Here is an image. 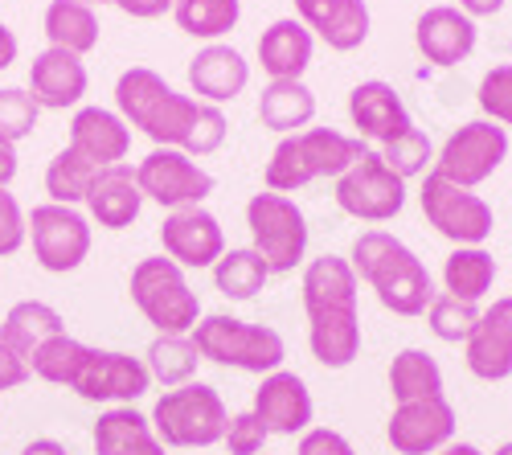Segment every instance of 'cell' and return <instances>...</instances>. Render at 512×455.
<instances>
[{"mask_svg": "<svg viewBox=\"0 0 512 455\" xmlns=\"http://www.w3.org/2000/svg\"><path fill=\"white\" fill-rule=\"evenodd\" d=\"M29 238V218L21 214V205L9 189H0V259L17 255Z\"/></svg>", "mask_w": 512, "mask_h": 455, "instance_id": "45", "label": "cell"}, {"mask_svg": "<svg viewBox=\"0 0 512 455\" xmlns=\"http://www.w3.org/2000/svg\"><path fill=\"white\" fill-rule=\"evenodd\" d=\"M439 455H484V451H480L476 443H455V439H451V443H447Z\"/></svg>", "mask_w": 512, "mask_h": 455, "instance_id": "53", "label": "cell"}, {"mask_svg": "<svg viewBox=\"0 0 512 455\" xmlns=\"http://www.w3.org/2000/svg\"><path fill=\"white\" fill-rule=\"evenodd\" d=\"M21 455H70V451L58 439H33V443L21 447Z\"/></svg>", "mask_w": 512, "mask_h": 455, "instance_id": "52", "label": "cell"}, {"mask_svg": "<svg viewBox=\"0 0 512 455\" xmlns=\"http://www.w3.org/2000/svg\"><path fill=\"white\" fill-rule=\"evenodd\" d=\"M259 62L275 78H300L312 66V29L300 17H283L259 37Z\"/></svg>", "mask_w": 512, "mask_h": 455, "instance_id": "27", "label": "cell"}, {"mask_svg": "<svg viewBox=\"0 0 512 455\" xmlns=\"http://www.w3.org/2000/svg\"><path fill=\"white\" fill-rule=\"evenodd\" d=\"M132 304L144 312V320L160 337H189L201 320V300L189 287L185 271L168 259H140L132 271Z\"/></svg>", "mask_w": 512, "mask_h": 455, "instance_id": "5", "label": "cell"}, {"mask_svg": "<svg viewBox=\"0 0 512 455\" xmlns=\"http://www.w3.org/2000/svg\"><path fill=\"white\" fill-rule=\"evenodd\" d=\"M496 283V259L484 246H455L443 263V292L463 300V304H480Z\"/></svg>", "mask_w": 512, "mask_h": 455, "instance_id": "31", "label": "cell"}, {"mask_svg": "<svg viewBox=\"0 0 512 455\" xmlns=\"http://www.w3.org/2000/svg\"><path fill=\"white\" fill-rule=\"evenodd\" d=\"M426 324H431V333L439 341L459 345V341L472 337V328L480 324V308L476 304H463V300H455L447 292H439L431 300V308H426Z\"/></svg>", "mask_w": 512, "mask_h": 455, "instance_id": "39", "label": "cell"}, {"mask_svg": "<svg viewBox=\"0 0 512 455\" xmlns=\"http://www.w3.org/2000/svg\"><path fill=\"white\" fill-rule=\"evenodd\" d=\"M152 386L148 365L132 353H115V349H91L87 365H82L78 382L70 386L78 398L87 402H107V406H132L144 398Z\"/></svg>", "mask_w": 512, "mask_h": 455, "instance_id": "13", "label": "cell"}, {"mask_svg": "<svg viewBox=\"0 0 512 455\" xmlns=\"http://www.w3.org/2000/svg\"><path fill=\"white\" fill-rule=\"evenodd\" d=\"M353 271L357 279H365L381 308H390L394 316H422L431 308L435 292V279L426 271V263L410 251V246L386 230H365L353 242Z\"/></svg>", "mask_w": 512, "mask_h": 455, "instance_id": "1", "label": "cell"}, {"mask_svg": "<svg viewBox=\"0 0 512 455\" xmlns=\"http://www.w3.org/2000/svg\"><path fill=\"white\" fill-rule=\"evenodd\" d=\"M189 337H193L201 361L242 369V374H263L267 378L287 357V345H283V337L275 333V328L250 324V320H238V316H226V312L201 316Z\"/></svg>", "mask_w": 512, "mask_h": 455, "instance_id": "4", "label": "cell"}, {"mask_svg": "<svg viewBox=\"0 0 512 455\" xmlns=\"http://www.w3.org/2000/svg\"><path fill=\"white\" fill-rule=\"evenodd\" d=\"M418 201H422L426 222H431L443 238H451L455 246H484L488 234H492V226H496L492 205H488L480 193L451 185V181L439 177L435 169L422 177Z\"/></svg>", "mask_w": 512, "mask_h": 455, "instance_id": "8", "label": "cell"}, {"mask_svg": "<svg viewBox=\"0 0 512 455\" xmlns=\"http://www.w3.org/2000/svg\"><path fill=\"white\" fill-rule=\"evenodd\" d=\"M295 13L300 21L324 37L332 50L349 54L369 37V9L365 0H295Z\"/></svg>", "mask_w": 512, "mask_h": 455, "instance_id": "22", "label": "cell"}, {"mask_svg": "<svg viewBox=\"0 0 512 455\" xmlns=\"http://www.w3.org/2000/svg\"><path fill=\"white\" fill-rule=\"evenodd\" d=\"M381 160H386L402 181H410V177H422L426 173V164L435 160V148H431V140H426V132L410 128L406 136H398L394 144L381 148Z\"/></svg>", "mask_w": 512, "mask_h": 455, "instance_id": "40", "label": "cell"}, {"mask_svg": "<svg viewBox=\"0 0 512 455\" xmlns=\"http://www.w3.org/2000/svg\"><path fill=\"white\" fill-rule=\"evenodd\" d=\"M492 455H512V443H500V447H496Z\"/></svg>", "mask_w": 512, "mask_h": 455, "instance_id": "54", "label": "cell"}, {"mask_svg": "<svg viewBox=\"0 0 512 455\" xmlns=\"http://www.w3.org/2000/svg\"><path fill=\"white\" fill-rule=\"evenodd\" d=\"M390 394L394 402H418V398H439L443 394V369L431 353L402 349L390 365Z\"/></svg>", "mask_w": 512, "mask_h": 455, "instance_id": "33", "label": "cell"}, {"mask_svg": "<svg viewBox=\"0 0 512 455\" xmlns=\"http://www.w3.org/2000/svg\"><path fill=\"white\" fill-rule=\"evenodd\" d=\"M357 271L349 259H336V255H320L304 267V312H316V308H357Z\"/></svg>", "mask_w": 512, "mask_h": 455, "instance_id": "28", "label": "cell"}, {"mask_svg": "<svg viewBox=\"0 0 512 455\" xmlns=\"http://www.w3.org/2000/svg\"><path fill=\"white\" fill-rule=\"evenodd\" d=\"M46 37L54 50L66 54H91L99 46V17L87 0H50L46 9Z\"/></svg>", "mask_w": 512, "mask_h": 455, "instance_id": "30", "label": "cell"}, {"mask_svg": "<svg viewBox=\"0 0 512 455\" xmlns=\"http://www.w3.org/2000/svg\"><path fill=\"white\" fill-rule=\"evenodd\" d=\"M271 267L259 259L254 246H242V251H226L218 263H213V287L226 300H254L267 287Z\"/></svg>", "mask_w": 512, "mask_h": 455, "instance_id": "34", "label": "cell"}, {"mask_svg": "<svg viewBox=\"0 0 512 455\" xmlns=\"http://www.w3.org/2000/svg\"><path fill=\"white\" fill-rule=\"evenodd\" d=\"M29 95H33L37 107L66 111L87 95V66H82L78 54H66V50H54V46L41 50L29 66Z\"/></svg>", "mask_w": 512, "mask_h": 455, "instance_id": "21", "label": "cell"}, {"mask_svg": "<svg viewBox=\"0 0 512 455\" xmlns=\"http://www.w3.org/2000/svg\"><path fill=\"white\" fill-rule=\"evenodd\" d=\"M254 415H259V423L271 435H304L316 415L308 382L300 374L275 369V374H267L263 386L254 390Z\"/></svg>", "mask_w": 512, "mask_h": 455, "instance_id": "17", "label": "cell"}, {"mask_svg": "<svg viewBox=\"0 0 512 455\" xmlns=\"http://www.w3.org/2000/svg\"><path fill=\"white\" fill-rule=\"evenodd\" d=\"M17 62V33L0 21V70H9Z\"/></svg>", "mask_w": 512, "mask_h": 455, "instance_id": "50", "label": "cell"}, {"mask_svg": "<svg viewBox=\"0 0 512 455\" xmlns=\"http://www.w3.org/2000/svg\"><path fill=\"white\" fill-rule=\"evenodd\" d=\"M136 181H140L144 201L152 197L156 205H164L168 214L189 210V205H201L213 193V177L181 148H152L136 164Z\"/></svg>", "mask_w": 512, "mask_h": 455, "instance_id": "11", "label": "cell"}, {"mask_svg": "<svg viewBox=\"0 0 512 455\" xmlns=\"http://www.w3.org/2000/svg\"><path fill=\"white\" fill-rule=\"evenodd\" d=\"M87 357H91V345H82V341L62 333V337L46 341L33 353L29 369L41 382H50V386H74L78 374H82V365H87Z\"/></svg>", "mask_w": 512, "mask_h": 455, "instance_id": "36", "label": "cell"}, {"mask_svg": "<svg viewBox=\"0 0 512 455\" xmlns=\"http://www.w3.org/2000/svg\"><path fill=\"white\" fill-rule=\"evenodd\" d=\"M70 148L87 156L95 169H107V164H119L132 148V132H127L123 115L107 111V107H82L70 119Z\"/></svg>", "mask_w": 512, "mask_h": 455, "instance_id": "23", "label": "cell"}, {"mask_svg": "<svg viewBox=\"0 0 512 455\" xmlns=\"http://www.w3.org/2000/svg\"><path fill=\"white\" fill-rule=\"evenodd\" d=\"M504 156H508V132L492 119H472L447 136L435 160V173L459 189H476L500 169Z\"/></svg>", "mask_w": 512, "mask_h": 455, "instance_id": "10", "label": "cell"}, {"mask_svg": "<svg viewBox=\"0 0 512 455\" xmlns=\"http://www.w3.org/2000/svg\"><path fill=\"white\" fill-rule=\"evenodd\" d=\"M17 177V144L0 140V189H9Z\"/></svg>", "mask_w": 512, "mask_h": 455, "instance_id": "49", "label": "cell"}, {"mask_svg": "<svg viewBox=\"0 0 512 455\" xmlns=\"http://www.w3.org/2000/svg\"><path fill=\"white\" fill-rule=\"evenodd\" d=\"M87 210L103 230H127L140 218L144 193H140L132 164L119 160V164H107V169L95 173V181L87 189Z\"/></svg>", "mask_w": 512, "mask_h": 455, "instance_id": "19", "label": "cell"}, {"mask_svg": "<svg viewBox=\"0 0 512 455\" xmlns=\"http://www.w3.org/2000/svg\"><path fill=\"white\" fill-rule=\"evenodd\" d=\"M250 82V66L238 50L230 46H205L193 62H189V87L205 99V103H226V99H238Z\"/></svg>", "mask_w": 512, "mask_h": 455, "instance_id": "25", "label": "cell"}, {"mask_svg": "<svg viewBox=\"0 0 512 455\" xmlns=\"http://www.w3.org/2000/svg\"><path fill=\"white\" fill-rule=\"evenodd\" d=\"M0 333L9 337V345H13L25 361H33V353H37L41 345H46V341L62 337L66 328H62L58 308L41 304V300H21V304H13V308H9L5 324H0Z\"/></svg>", "mask_w": 512, "mask_h": 455, "instance_id": "32", "label": "cell"}, {"mask_svg": "<svg viewBox=\"0 0 512 455\" xmlns=\"http://www.w3.org/2000/svg\"><path fill=\"white\" fill-rule=\"evenodd\" d=\"M115 107H119L127 128H140L156 148H185L193 119L201 115L197 99L173 91L148 66H132V70L119 74V82H115Z\"/></svg>", "mask_w": 512, "mask_h": 455, "instance_id": "2", "label": "cell"}, {"mask_svg": "<svg viewBox=\"0 0 512 455\" xmlns=\"http://www.w3.org/2000/svg\"><path fill=\"white\" fill-rule=\"evenodd\" d=\"M37 115H41V107L33 103L29 91H21V87H5V91H0V140L17 144V140L33 136Z\"/></svg>", "mask_w": 512, "mask_h": 455, "instance_id": "41", "label": "cell"}, {"mask_svg": "<svg viewBox=\"0 0 512 455\" xmlns=\"http://www.w3.org/2000/svg\"><path fill=\"white\" fill-rule=\"evenodd\" d=\"M87 5H111V0H87Z\"/></svg>", "mask_w": 512, "mask_h": 455, "instance_id": "55", "label": "cell"}, {"mask_svg": "<svg viewBox=\"0 0 512 455\" xmlns=\"http://www.w3.org/2000/svg\"><path fill=\"white\" fill-rule=\"evenodd\" d=\"M29 242H33V259L41 267L66 275V271H78L82 259L91 255V222L74 205H54V201L33 205Z\"/></svg>", "mask_w": 512, "mask_h": 455, "instance_id": "12", "label": "cell"}, {"mask_svg": "<svg viewBox=\"0 0 512 455\" xmlns=\"http://www.w3.org/2000/svg\"><path fill=\"white\" fill-rule=\"evenodd\" d=\"M160 242H164V255L173 259L181 271L185 267H209L226 255V234L222 222L213 218L205 205H189V210H173L160 226Z\"/></svg>", "mask_w": 512, "mask_h": 455, "instance_id": "15", "label": "cell"}, {"mask_svg": "<svg viewBox=\"0 0 512 455\" xmlns=\"http://www.w3.org/2000/svg\"><path fill=\"white\" fill-rule=\"evenodd\" d=\"M369 148L345 132H332V128H308V132H295L283 136L267 160V189L271 193H295L312 185L316 177H345L353 164L365 156Z\"/></svg>", "mask_w": 512, "mask_h": 455, "instance_id": "3", "label": "cell"}, {"mask_svg": "<svg viewBox=\"0 0 512 455\" xmlns=\"http://www.w3.org/2000/svg\"><path fill=\"white\" fill-rule=\"evenodd\" d=\"M95 455H164V443L152 431V419L136 406H111L95 423Z\"/></svg>", "mask_w": 512, "mask_h": 455, "instance_id": "26", "label": "cell"}, {"mask_svg": "<svg viewBox=\"0 0 512 455\" xmlns=\"http://www.w3.org/2000/svg\"><path fill=\"white\" fill-rule=\"evenodd\" d=\"M226 132H230V123L222 115V107H213V103H201V115L193 119V128H189V140L181 152L189 156H209V152H218L226 144Z\"/></svg>", "mask_w": 512, "mask_h": 455, "instance_id": "42", "label": "cell"}, {"mask_svg": "<svg viewBox=\"0 0 512 455\" xmlns=\"http://www.w3.org/2000/svg\"><path fill=\"white\" fill-rule=\"evenodd\" d=\"M459 9H463L467 17H492V13L504 9V0H459Z\"/></svg>", "mask_w": 512, "mask_h": 455, "instance_id": "51", "label": "cell"}, {"mask_svg": "<svg viewBox=\"0 0 512 455\" xmlns=\"http://www.w3.org/2000/svg\"><path fill=\"white\" fill-rule=\"evenodd\" d=\"M267 439H271V431L259 423V415H254V410L230 415L226 435H222V443H226V451H230V455H263Z\"/></svg>", "mask_w": 512, "mask_h": 455, "instance_id": "43", "label": "cell"}, {"mask_svg": "<svg viewBox=\"0 0 512 455\" xmlns=\"http://www.w3.org/2000/svg\"><path fill=\"white\" fill-rule=\"evenodd\" d=\"M295 455H357L353 443L332 431V427H308L300 435V447H295Z\"/></svg>", "mask_w": 512, "mask_h": 455, "instance_id": "46", "label": "cell"}, {"mask_svg": "<svg viewBox=\"0 0 512 455\" xmlns=\"http://www.w3.org/2000/svg\"><path fill=\"white\" fill-rule=\"evenodd\" d=\"M95 164L74 152L70 144L50 160V169H46V193L54 205H78V201H87V189L95 181Z\"/></svg>", "mask_w": 512, "mask_h": 455, "instance_id": "37", "label": "cell"}, {"mask_svg": "<svg viewBox=\"0 0 512 455\" xmlns=\"http://www.w3.org/2000/svg\"><path fill=\"white\" fill-rule=\"evenodd\" d=\"M463 361L480 382H504L512 378V296H500L488 312H480V324L463 341Z\"/></svg>", "mask_w": 512, "mask_h": 455, "instance_id": "16", "label": "cell"}, {"mask_svg": "<svg viewBox=\"0 0 512 455\" xmlns=\"http://www.w3.org/2000/svg\"><path fill=\"white\" fill-rule=\"evenodd\" d=\"M414 41L426 62L435 66H455L467 54L476 50V21L467 17L463 9L439 5V9H426L414 25Z\"/></svg>", "mask_w": 512, "mask_h": 455, "instance_id": "20", "label": "cell"}, {"mask_svg": "<svg viewBox=\"0 0 512 455\" xmlns=\"http://www.w3.org/2000/svg\"><path fill=\"white\" fill-rule=\"evenodd\" d=\"M390 447L398 455H431L443 451L455 439V406L447 394L439 398H418V402H398L390 415Z\"/></svg>", "mask_w": 512, "mask_h": 455, "instance_id": "14", "label": "cell"}, {"mask_svg": "<svg viewBox=\"0 0 512 455\" xmlns=\"http://www.w3.org/2000/svg\"><path fill=\"white\" fill-rule=\"evenodd\" d=\"M308 345L324 369H345L361 357V316L357 308H316L308 312Z\"/></svg>", "mask_w": 512, "mask_h": 455, "instance_id": "24", "label": "cell"}, {"mask_svg": "<svg viewBox=\"0 0 512 455\" xmlns=\"http://www.w3.org/2000/svg\"><path fill=\"white\" fill-rule=\"evenodd\" d=\"M336 205L357 222H390L406 205V181L381 152H365L345 177H336Z\"/></svg>", "mask_w": 512, "mask_h": 455, "instance_id": "9", "label": "cell"}, {"mask_svg": "<svg viewBox=\"0 0 512 455\" xmlns=\"http://www.w3.org/2000/svg\"><path fill=\"white\" fill-rule=\"evenodd\" d=\"M144 365H148L152 382H160L164 390H177V386L193 382L201 353H197L193 337H156L144 353Z\"/></svg>", "mask_w": 512, "mask_h": 455, "instance_id": "35", "label": "cell"}, {"mask_svg": "<svg viewBox=\"0 0 512 455\" xmlns=\"http://www.w3.org/2000/svg\"><path fill=\"white\" fill-rule=\"evenodd\" d=\"M480 107L492 123H512V66H492L480 82Z\"/></svg>", "mask_w": 512, "mask_h": 455, "instance_id": "44", "label": "cell"}, {"mask_svg": "<svg viewBox=\"0 0 512 455\" xmlns=\"http://www.w3.org/2000/svg\"><path fill=\"white\" fill-rule=\"evenodd\" d=\"M33 378V369H29V361L9 345V337L0 333V394L5 390H17V386H25Z\"/></svg>", "mask_w": 512, "mask_h": 455, "instance_id": "47", "label": "cell"}, {"mask_svg": "<svg viewBox=\"0 0 512 455\" xmlns=\"http://www.w3.org/2000/svg\"><path fill=\"white\" fill-rule=\"evenodd\" d=\"M230 410L222 394L205 382H185L164 390L152 406V431L164 447H213L222 443Z\"/></svg>", "mask_w": 512, "mask_h": 455, "instance_id": "6", "label": "cell"}, {"mask_svg": "<svg viewBox=\"0 0 512 455\" xmlns=\"http://www.w3.org/2000/svg\"><path fill=\"white\" fill-rule=\"evenodd\" d=\"M111 5H119L127 17H140V21H152V17H164L168 9L177 5V0H111Z\"/></svg>", "mask_w": 512, "mask_h": 455, "instance_id": "48", "label": "cell"}, {"mask_svg": "<svg viewBox=\"0 0 512 455\" xmlns=\"http://www.w3.org/2000/svg\"><path fill=\"white\" fill-rule=\"evenodd\" d=\"M312 115H316V95L300 78H275L259 95V119L271 132L295 136V128H308Z\"/></svg>", "mask_w": 512, "mask_h": 455, "instance_id": "29", "label": "cell"}, {"mask_svg": "<svg viewBox=\"0 0 512 455\" xmlns=\"http://www.w3.org/2000/svg\"><path fill=\"white\" fill-rule=\"evenodd\" d=\"M246 226L254 251L271 267V275H287L308 255V218L287 193H254L246 201Z\"/></svg>", "mask_w": 512, "mask_h": 455, "instance_id": "7", "label": "cell"}, {"mask_svg": "<svg viewBox=\"0 0 512 455\" xmlns=\"http://www.w3.org/2000/svg\"><path fill=\"white\" fill-rule=\"evenodd\" d=\"M173 17L177 25L189 33V37H222L238 25L242 17V0H177L173 5Z\"/></svg>", "mask_w": 512, "mask_h": 455, "instance_id": "38", "label": "cell"}, {"mask_svg": "<svg viewBox=\"0 0 512 455\" xmlns=\"http://www.w3.org/2000/svg\"><path fill=\"white\" fill-rule=\"evenodd\" d=\"M349 119H353V128L373 140V144H394L398 136H406L414 123H410V111L402 103V95L390 87V82H361V87H353L349 95Z\"/></svg>", "mask_w": 512, "mask_h": 455, "instance_id": "18", "label": "cell"}]
</instances>
